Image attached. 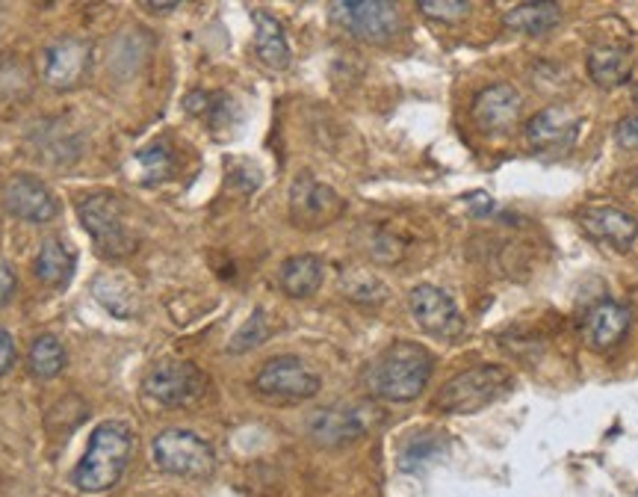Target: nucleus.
<instances>
[{"mask_svg": "<svg viewBox=\"0 0 638 497\" xmlns=\"http://www.w3.org/2000/svg\"><path fill=\"white\" fill-rule=\"evenodd\" d=\"M435 371V356L423 344L397 340L366 364L364 388L376 400L411 402L426 392Z\"/></svg>", "mask_w": 638, "mask_h": 497, "instance_id": "nucleus-1", "label": "nucleus"}, {"mask_svg": "<svg viewBox=\"0 0 638 497\" xmlns=\"http://www.w3.org/2000/svg\"><path fill=\"white\" fill-rule=\"evenodd\" d=\"M134 453V433L122 421L98 423L89 435L84 459L77 462L72 474V483L86 495H101L118 486L125 474L127 462Z\"/></svg>", "mask_w": 638, "mask_h": 497, "instance_id": "nucleus-2", "label": "nucleus"}, {"mask_svg": "<svg viewBox=\"0 0 638 497\" xmlns=\"http://www.w3.org/2000/svg\"><path fill=\"white\" fill-rule=\"evenodd\" d=\"M512 385V376L500 364H479L440 385L435 409L443 414H476L488 409Z\"/></svg>", "mask_w": 638, "mask_h": 497, "instance_id": "nucleus-3", "label": "nucleus"}, {"mask_svg": "<svg viewBox=\"0 0 638 497\" xmlns=\"http://www.w3.org/2000/svg\"><path fill=\"white\" fill-rule=\"evenodd\" d=\"M77 216L86 234L95 240V249L104 258H127L137 249V237L127 228L125 201L113 192H95L77 204Z\"/></svg>", "mask_w": 638, "mask_h": 497, "instance_id": "nucleus-4", "label": "nucleus"}, {"mask_svg": "<svg viewBox=\"0 0 638 497\" xmlns=\"http://www.w3.org/2000/svg\"><path fill=\"white\" fill-rule=\"evenodd\" d=\"M331 22L352 39L388 45L402 33V12L390 0H340L331 3Z\"/></svg>", "mask_w": 638, "mask_h": 497, "instance_id": "nucleus-5", "label": "nucleus"}, {"mask_svg": "<svg viewBox=\"0 0 638 497\" xmlns=\"http://www.w3.org/2000/svg\"><path fill=\"white\" fill-rule=\"evenodd\" d=\"M251 388L261 394L263 400L304 402L314 400L320 394L323 380L299 356H275V359L263 361Z\"/></svg>", "mask_w": 638, "mask_h": 497, "instance_id": "nucleus-6", "label": "nucleus"}, {"mask_svg": "<svg viewBox=\"0 0 638 497\" xmlns=\"http://www.w3.org/2000/svg\"><path fill=\"white\" fill-rule=\"evenodd\" d=\"M160 471L187 480H204L216 468V453L201 435L189 430H163L151 445Z\"/></svg>", "mask_w": 638, "mask_h": 497, "instance_id": "nucleus-7", "label": "nucleus"}, {"mask_svg": "<svg viewBox=\"0 0 638 497\" xmlns=\"http://www.w3.org/2000/svg\"><path fill=\"white\" fill-rule=\"evenodd\" d=\"M142 388L151 400L168 409H180L196 402L208 392V376L192 361H160L148 371Z\"/></svg>", "mask_w": 638, "mask_h": 497, "instance_id": "nucleus-8", "label": "nucleus"}, {"mask_svg": "<svg viewBox=\"0 0 638 497\" xmlns=\"http://www.w3.org/2000/svg\"><path fill=\"white\" fill-rule=\"evenodd\" d=\"M343 213V199L311 172H299L290 187V216L299 228H325Z\"/></svg>", "mask_w": 638, "mask_h": 497, "instance_id": "nucleus-9", "label": "nucleus"}, {"mask_svg": "<svg viewBox=\"0 0 638 497\" xmlns=\"http://www.w3.org/2000/svg\"><path fill=\"white\" fill-rule=\"evenodd\" d=\"M366 430H370L366 409H361V406H346V402L316 409L304 421V433L320 447L352 445L358 438H364Z\"/></svg>", "mask_w": 638, "mask_h": 497, "instance_id": "nucleus-10", "label": "nucleus"}, {"mask_svg": "<svg viewBox=\"0 0 638 497\" xmlns=\"http://www.w3.org/2000/svg\"><path fill=\"white\" fill-rule=\"evenodd\" d=\"M409 308L417 326L429 332L431 338H459L464 332V318H461L455 299L438 285H417L409 294Z\"/></svg>", "mask_w": 638, "mask_h": 497, "instance_id": "nucleus-11", "label": "nucleus"}, {"mask_svg": "<svg viewBox=\"0 0 638 497\" xmlns=\"http://www.w3.org/2000/svg\"><path fill=\"white\" fill-rule=\"evenodd\" d=\"M524 110V98L512 84H488L473 98V122L485 137H502L509 134Z\"/></svg>", "mask_w": 638, "mask_h": 497, "instance_id": "nucleus-12", "label": "nucleus"}, {"mask_svg": "<svg viewBox=\"0 0 638 497\" xmlns=\"http://www.w3.org/2000/svg\"><path fill=\"white\" fill-rule=\"evenodd\" d=\"M92 69V45L80 36H63L45 51V84L53 89H77Z\"/></svg>", "mask_w": 638, "mask_h": 497, "instance_id": "nucleus-13", "label": "nucleus"}, {"mask_svg": "<svg viewBox=\"0 0 638 497\" xmlns=\"http://www.w3.org/2000/svg\"><path fill=\"white\" fill-rule=\"evenodd\" d=\"M3 208L18 216L24 223H51L53 216L60 213V204H57V196L48 190V184H42L33 175H12L7 184H3Z\"/></svg>", "mask_w": 638, "mask_h": 497, "instance_id": "nucleus-14", "label": "nucleus"}, {"mask_svg": "<svg viewBox=\"0 0 638 497\" xmlns=\"http://www.w3.org/2000/svg\"><path fill=\"white\" fill-rule=\"evenodd\" d=\"M579 125H583V116L574 113L571 107H545V110H538V113L526 122V142H529L535 151H545V154L565 151L574 146L576 134H579Z\"/></svg>", "mask_w": 638, "mask_h": 497, "instance_id": "nucleus-15", "label": "nucleus"}, {"mask_svg": "<svg viewBox=\"0 0 638 497\" xmlns=\"http://www.w3.org/2000/svg\"><path fill=\"white\" fill-rule=\"evenodd\" d=\"M629 326H633V314L624 302L600 299L583 318V340L597 352H609L627 338Z\"/></svg>", "mask_w": 638, "mask_h": 497, "instance_id": "nucleus-16", "label": "nucleus"}, {"mask_svg": "<svg viewBox=\"0 0 638 497\" xmlns=\"http://www.w3.org/2000/svg\"><path fill=\"white\" fill-rule=\"evenodd\" d=\"M579 225L586 228L588 237L597 244L612 246L615 252H627L638 240V220L633 213L612 208V204H597L579 213Z\"/></svg>", "mask_w": 638, "mask_h": 497, "instance_id": "nucleus-17", "label": "nucleus"}, {"mask_svg": "<svg viewBox=\"0 0 638 497\" xmlns=\"http://www.w3.org/2000/svg\"><path fill=\"white\" fill-rule=\"evenodd\" d=\"M251 22H254V51L261 57V63L275 69V72L287 69L293 53H290V42H287L282 22L266 10L251 12Z\"/></svg>", "mask_w": 638, "mask_h": 497, "instance_id": "nucleus-18", "label": "nucleus"}, {"mask_svg": "<svg viewBox=\"0 0 638 497\" xmlns=\"http://www.w3.org/2000/svg\"><path fill=\"white\" fill-rule=\"evenodd\" d=\"M633 53L621 45H597L588 51L586 69L588 77L603 89H615V86L629 84L633 77Z\"/></svg>", "mask_w": 638, "mask_h": 497, "instance_id": "nucleus-19", "label": "nucleus"}, {"mask_svg": "<svg viewBox=\"0 0 638 497\" xmlns=\"http://www.w3.org/2000/svg\"><path fill=\"white\" fill-rule=\"evenodd\" d=\"M562 24V7L559 3H521L502 15V27L517 33V36H547Z\"/></svg>", "mask_w": 638, "mask_h": 497, "instance_id": "nucleus-20", "label": "nucleus"}, {"mask_svg": "<svg viewBox=\"0 0 638 497\" xmlns=\"http://www.w3.org/2000/svg\"><path fill=\"white\" fill-rule=\"evenodd\" d=\"M325 266L316 254H293L287 258L278 270V282H282V290L287 297L293 299H308L314 297L320 285H323Z\"/></svg>", "mask_w": 638, "mask_h": 497, "instance_id": "nucleus-21", "label": "nucleus"}, {"mask_svg": "<svg viewBox=\"0 0 638 497\" xmlns=\"http://www.w3.org/2000/svg\"><path fill=\"white\" fill-rule=\"evenodd\" d=\"M74 266H77V258H74V249L63 240H45L39 254H36V278L48 287H65L72 282Z\"/></svg>", "mask_w": 638, "mask_h": 497, "instance_id": "nucleus-22", "label": "nucleus"}, {"mask_svg": "<svg viewBox=\"0 0 638 497\" xmlns=\"http://www.w3.org/2000/svg\"><path fill=\"white\" fill-rule=\"evenodd\" d=\"M27 368L36 380H57L65 371V349L60 338L39 335L33 340L30 352H27Z\"/></svg>", "mask_w": 638, "mask_h": 497, "instance_id": "nucleus-23", "label": "nucleus"}, {"mask_svg": "<svg viewBox=\"0 0 638 497\" xmlns=\"http://www.w3.org/2000/svg\"><path fill=\"white\" fill-rule=\"evenodd\" d=\"M137 163L142 166L146 184H160V181H166L175 172V154L168 149V142H160V139L139 151Z\"/></svg>", "mask_w": 638, "mask_h": 497, "instance_id": "nucleus-24", "label": "nucleus"}, {"mask_svg": "<svg viewBox=\"0 0 638 497\" xmlns=\"http://www.w3.org/2000/svg\"><path fill=\"white\" fill-rule=\"evenodd\" d=\"M343 290L346 297L352 302H381L388 297V287L378 282L373 273H364V270H352V273L343 275Z\"/></svg>", "mask_w": 638, "mask_h": 497, "instance_id": "nucleus-25", "label": "nucleus"}, {"mask_svg": "<svg viewBox=\"0 0 638 497\" xmlns=\"http://www.w3.org/2000/svg\"><path fill=\"white\" fill-rule=\"evenodd\" d=\"M443 435H414L405 450H402V468L405 471H417V468L429 465L431 459L438 453H443Z\"/></svg>", "mask_w": 638, "mask_h": 497, "instance_id": "nucleus-26", "label": "nucleus"}, {"mask_svg": "<svg viewBox=\"0 0 638 497\" xmlns=\"http://www.w3.org/2000/svg\"><path fill=\"white\" fill-rule=\"evenodd\" d=\"M266 338H270V320H266V311L258 308V311L242 323L240 332L234 335V340H230V352H246V349L261 347Z\"/></svg>", "mask_w": 638, "mask_h": 497, "instance_id": "nucleus-27", "label": "nucleus"}, {"mask_svg": "<svg viewBox=\"0 0 638 497\" xmlns=\"http://www.w3.org/2000/svg\"><path fill=\"white\" fill-rule=\"evenodd\" d=\"M417 10L423 12L426 18H431V22L452 24L464 22L473 12V3H467V0H420Z\"/></svg>", "mask_w": 638, "mask_h": 497, "instance_id": "nucleus-28", "label": "nucleus"}, {"mask_svg": "<svg viewBox=\"0 0 638 497\" xmlns=\"http://www.w3.org/2000/svg\"><path fill=\"white\" fill-rule=\"evenodd\" d=\"M617 149L638 151V113H629L615 125Z\"/></svg>", "mask_w": 638, "mask_h": 497, "instance_id": "nucleus-29", "label": "nucleus"}, {"mask_svg": "<svg viewBox=\"0 0 638 497\" xmlns=\"http://www.w3.org/2000/svg\"><path fill=\"white\" fill-rule=\"evenodd\" d=\"M15 287H18V275H15L10 261H3V258H0V308L15 297Z\"/></svg>", "mask_w": 638, "mask_h": 497, "instance_id": "nucleus-30", "label": "nucleus"}, {"mask_svg": "<svg viewBox=\"0 0 638 497\" xmlns=\"http://www.w3.org/2000/svg\"><path fill=\"white\" fill-rule=\"evenodd\" d=\"M12 368H15V340L7 328L0 326V376H7Z\"/></svg>", "mask_w": 638, "mask_h": 497, "instance_id": "nucleus-31", "label": "nucleus"}, {"mask_svg": "<svg viewBox=\"0 0 638 497\" xmlns=\"http://www.w3.org/2000/svg\"><path fill=\"white\" fill-rule=\"evenodd\" d=\"M464 201H467V208H471L476 216H488V213L493 211V201L488 192H471V196H464Z\"/></svg>", "mask_w": 638, "mask_h": 497, "instance_id": "nucleus-32", "label": "nucleus"}, {"mask_svg": "<svg viewBox=\"0 0 638 497\" xmlns=\"http://www.w3.org/2000/svg\"><path fill=\"white\" fill-rule=\"evenodd\" d=\"M146 10H158V12H172V10H178V3H151V0H146L142 3Z\"/></svg>", "mask_w": 638, "mask_h": 497, "instance_id": "nucleus-33", "label": "nucleus"}, {"mask_svg": "<svg viewBox=\"0 0 638 497\" xmlns=\"http://www.w3.org/2000/svg\"><path fill=\"white\" fill-rule=\"evenodd\" d=\"M633 101H636V104H638V84L633 86Z\"/></svg>", "mask_w": 638, "mask_h": 497, "instance_id": "nucleus-34", "label": "nucleus"}]
</instances>
